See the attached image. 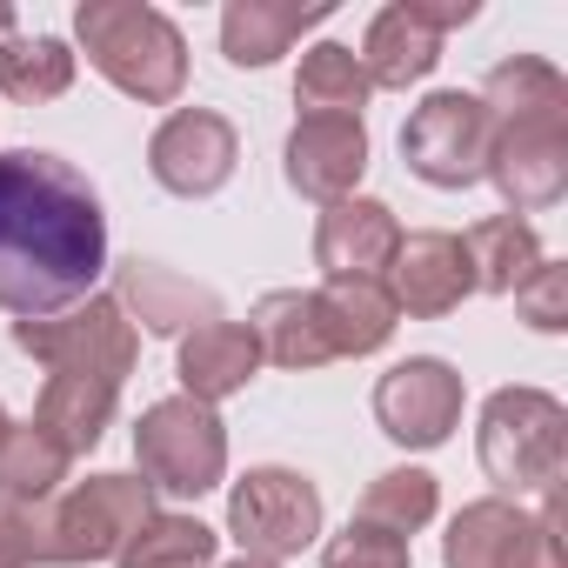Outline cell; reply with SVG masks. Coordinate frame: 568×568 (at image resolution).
<instances>
[{
    "label": "cell",
    "instance_id": "cell-1",
    "mask_svg": "<svg viewBox=\"0 0 568 568\" xmlns=\"http://www.w3.org/2000/svg\"><path fill=\"white\" fill-rule=\"evenodd\" d=\"M108 274V214L94 181L48 154H0V308L41 322L94 295Z\"/></svg>",
    "mask_w": 568,
    "mask_h": 568
},
{
    "label": "cell",
    "instance_id": "cell-2",
    "mask_svg": "<svg viewBox=\"0 0 568 568\" xmlns=\"http://www.w3.org/2000/svg\"><path fill=\"white\" fill-rule=\"evenodd\" d=\"M74 41L88 48V68L141 108H168L187 88V41L161 8H141V0H81Z\"/></svg>",
    "mask_w": 568,
    "mask_h": 568
},
{
    "label": "cell",
    "instance_id": "cell-3",
    "mask_svg": "<svg viewBox=\"0 0 568 568\" xmlns=\"http://www.w3.org/2000/svg\"><path fill=\"white\" fill-rule=\"evenodd\" d=\"M568 462V408L541 388H495L481 408V468L501 495L561 488Z\"/></svg>",
    "mask_w": 568,
    "mask_h": 568
},
{
    "label": "cell",
    "instance_id": "cell-4",
    "mask_svg": "<svg viewBox=\"0 0 568 568\" xmlns=\"http://www.w3.org/2000/svg\"><path fill=\"white\" fill-rule=\"evenodd\" d=\"M14 348L48 362L54 375H101V382H128L134 362H141V335L134 322L121 315L114 295H88L61 315H41V322H14Z\"/></svg>",
    "mask_w": 568,
    "mask_h": 568
},
{
    "label": "cell",
    "instance_id": "cell-5",
    "mask_svg": "<svg viewBox=\"0 0 568 568\" xmlns=\"http://www.w3.org/2000/svg\"><path fill=\"white\" fill-rule=\"evenodd\" d=\"M134 462H141V481L161 495H207L227 475V428L214 408L168 395L134 422Z\"/></svg>",
    "mask_w": 568,
    "mask_h": 568
},
{
    "label": "cell",
    "instance_id": "cell-6",
    "mask_svg": "<svg viewBox=\"0 0 568 568\" xmlns=\"http://www.w3.org/2000/svg\"><path fill=\"white\" fill-rule=\"evenodd\" d=\"M442 561L448 568H568L561 561V488H548L535 515H521L501 495L468 501L442 535Z\"/></svg>",
    "mask_w": 568,
    "mask_h": 568
},
{
    "label": "cell",
    "instance_id": "cell-7",
    "mask_svg": "<svg viewBox=\"0 0 568 568\" xmlns=\"http://www.w3.org/2000/svg\"><path fill=\"white\" fill-rule=\"evenodd\" d=\"M148 515H154V488L141 475H88L48 508V561L54 568L114 561Z\"/></svg>",
    "mask_w": 568,
    "mask_h": 568
},
{
    "label": "cell",
    "instance_id": "cell-8",
    "mask_svg": "<svg viewBox=\"0 0 568 568\" xmlns=\"http://www.w3.org/2000/svg\"><path fill=\"white\" fill-rule=\"evenodd\" d=\"M227 535L254 561L302 555L322 535V488L295 468H247L227 495Z\"/></svg>",
    "mask_w": 568,
    "mask_h": 568
},
{
    "label": "cell",
    "instance_id": "cell-9",
    "mask_svg": "<svg viewBox=\"0 0 568 568\" xmlns=\"http://www.w3.org/2000/svg\"><path fill=\"white\" fill-rule=\"evenodd\" d=\"M495 148V121L475 94L442 88L428 94L408 121H402V161L428 181V187H475Z\"/></svg>",
    "mask_w": 568,
    "mask_h": 568
},
{
    "label": "cell",
    "instance_id": "cell-10",
    "mask_svg": "<svg viewBox=\"0 0 568 568\" xmlns=\"http://www.w3.org/2000/svg\"><path fill=\"white\" fill-rule=\"evenodd\" d=\"M375 422L402 448H442L462 422V375L435 355H408L375 382Z\"/></svg>",
    "mask_w": 568,
    "mask_h": 568
},
{
    "label": "cell",
    "instance_id": "cell-11",
    "mask_svg": "<svg viewBox=\"0 0 568 568\" xmlns=\"http://www.w3.org/2000/svg\"><path fill=\"white\" fill-rule=\"evenodd\" d=\"M234 161H241V141H234V128H227L214 108H181V114H168V121L154 128V141H148V174H154L168 194H181V201L221 194L227 174H234Z\"/></svg>",
    "mask_w": 568,
    "mask_h": 568
},
{
    "label": "cell",
    "instance_id": "cell-12",
    "mask_svg": "<svg viewBox=\"0 0 568 568\" xmlns=\"http://www.w3.org/2000/svg\"><path fill=\"white\" fill-rule=\"evenodd\" d=\"M481 181L501 187L515 214L555 207L568 194V121H528V128H495Z\"/></svg>",
    "mask_w": 568,
    "mask_h": 568
},
{
    "label": "cell",
    "instance_id": "cell-13",
    "mask_svg": "<svg viewBox=\"0 0 568 568\" xmlns=\"http://www.w3.org/2000/svg\"><path fill=\"white\" fill-rule=\"evenodd\" d=\"M382 288L395 295V308L435 322V315H455L468 295H475V274H468V254H462V234H402L395 261H388V281Z\"/></svg>",
    "mask_w": 568,
    "mask_h": 568
},
{
    "label": "cell",
    "instance_id": "cell-14",
    "mask_svg": "<svg viewBox=\"0 0 568 568\" xmlns=\"http://www.w3.org/2000/svg\"><path fill=\"white\" fill-rule=\"evenodd\" d=\"M281 174L308 201H348L355 181L368 174V128L362 121H295L288 148H281Z\"/></svg>",
    "mask_w": 568,
    "mask_h": 568
},
{
    "label": "cell",
    "instance_id": "cell-15",
    "mask_svg": "<svg viewBox=\"0 0 568 568\" xmlns=\"http://www.w3.org/2000/svg\"><path fill=\"white\" fill-rule=\"evenodd\" d=\"M395 247H402V221H395L388 201L348 194L315 221V261H322L328 281H382Z\"/></svg>",
    "mask_w": 568,
    "mask_h": 568
},
{
    "label": "cell",
    "instance_id": "cell-16",
    "mask_svg": "<svg viewBox=\"0 0 568 568\" xmlns=\"http://www.w3.org/2000/svg\"><path fill=\"white\" fill-rule=\"evenodd\" d=\"M114 302H121V315L128 322H141L148 335H194V328H207V322H221V295L214 288H201V281H187V274H174V267H161V261H121L114 267Z\"/></svg>",
    "mask_w": 568,
    "mask_h": 568
},
{
    "label": "cell",
    "instance_id": "cell-17",
    "mask_svg": "<svg viewBox=\"0 0 568 568\" xmlns=\"http://www.w3.org/2000/svg\"><path fill=\"white\" fill-rule=\"evenodd\" d=\"M247 335L261 348V362L274 368H328L335 362V342H328V315H322V295L315 288H274L254 302L247 315Z\"/></svg>",
    "mask_w": 568,
    "mask_h": 568
},
{
    "label": "cell",
    "instance_id": "cell-18",
    "mask_svg": "<svg viewBox=\"0 0 568 568\" xmlns=\"http://www.w3.org/2000/svg\"><path fill=\"white\" fill-rule=\"evenodd\" d=\"M261 368V348L247 335V322H207L194 335H181V355H174V375H181V395L214 408L227 395H241Z\"/></svg>",
    "mask_w": 568,
    "mask_h": 568
},
{
    "label": "cell",
    "instance_id": "cell-19",
    "mask_svg": "<svg viewBox=\"0 0 568 568\" xmlns=\"http://www.w3.org/2000/svg\"><path fill=\"white\" fill-rule=\"evenodd\" d=\"M335 8L328 0H227V14H221V54L234 68H267L281 61L308 28H322Z\"/></svg>",
    "mask_w": 568,
    "mask_h": 568
},
{
    "label": "cell",
    "instance_id": "cell-20",
    "mask_svg": "<svg viewBox=\"0 0 568 568\" xmlns=\"http://www.w3.org/2000/svg\"><path fill=\"white\" fill-rule=\"evenodd\" d=\"M355 61H362V74H368V88H415V81L435 74L442 34L415 14V0H395V8H382V14L368 21V41H362Z\"/></svg>",
    "mask_w": 568,
    "mask_h": 568
},
{
    "label": "cell",
    "instance_id": "cell-21",
    "mask_svg": "<svg viewBox=\"0 0 568 568\" xmlns=\"http://www.w3.org/2000/svg\"><path fill=\"white\" fill-rule=\"evenodd\" d=\"M475 101L488 108L495 128L568 121V81H561V68H548V61H535V54H508V61H495Z\"/></svg>",
    "mask_w": 568,
    "mask_h": 568
},
{
    "label": "cell",
    "instance_id": "cell-22",
    "mask_svg": "<svg viewBox=\"0 0 568 568\" xmlns=\"http://www.w3.org/2000/svg\"><path fill=\"white\" fill-rule=\"evenodd\" d=\"M114 408H121L114 382H101V375H48V388L34 402V428L54 435L68 455H88L114 428Z\"/></svg>",
    "mask_w": 568,
    "mask_h": 568
},
{
    "label": "cell",
    "instance_id": "cell-23",
    "mask_svg": "<svg viewBox=\"0 0 568 568\" xmlns=\"http://www.w3.org/2000/svg\"><path fill=\"white\" fill-rule=\"evenodd\" d=\"M462 254H468V274H475V295H515L521 281L548 261L541 254V234L515 214H488L462 234Z\"/></svg>",
    "mask_w": 568,
    "mask_h": 568
},
{
    "label": "cell",
    "instance_id": "cell-24",
    "mask_svg": "<svg viewBox=\"0 0 568 568\" xmlns=\"http://www.w3.org/2000/svg\"><path fill=\"white\" fill-rule=\"evenodd\" d=\"M322 295V315H328V342H335V362H355V355H375L388 348L395 335V295L382 288V281H328Z\"/></svg>",
    "mask_w": 568,
    "mask_h": 568
},
{
    "label": "cell",
    "instance_id": "cell-25",
    "mask_svg": "<svg viewBox=\"0 0 568 568\" xmlns=\"http://www.w3.org/2000/svg\"><path fill=\"white\" fill-rule=\"evenodd\" d=\"M368 94H375V88H368L355 48L322 41V48L302 54V74H295V108H302V121H362Z\"/></svg>",
    "mask_w": 568,
    "mask_h": 568
},
{
    "label": "cell",
    "instance_id": "cell-26",
    "mask_svg": "<svg viewBox=\"0 0 568 568\" xmlns=\"http://www.w3.org/2000/svg\"><path fill=\"white\" fill-rule=\"evenodd\" d=\"M74 88V54L68 41L54 34H8L0 41V94L21 101V108H41V101H61Z\"/></svg>",
    "mask_w": 568,
    "mask_h": 568
},
{
    "label": "cell",
    "instance_id": "cell-27",
    "mask_svg": "<svg viewBox=\"0 0 568 568\" xmlns=\"http://www.w3.org/2000/svg\"><path fill=\"white\" fill-rule=\"evenodd\" d=\"M68 448L54 435H41L34 422L28 428H8V442H0V495L21 501V508H48L68 481Z\"/></svg>",
    "mask_w": 568,
    "mask_h": 568
},
{
    "label": "cell",
    "instance_id": "cell-28",
    "mask_svg": "<svg viewBox=\"0 0 568 568\" xmlns=\"http://www.w3.org/2000/svg\"><path fill=\"white\" fill-rule=\"evenodd\" d=\"M214 548H221V535L207 528V521H194V515H148L134 535H128V548L114 555V568H214Z\"/></svg>",
    "mask_w": 568,
    "mask_h": 568
},
{
    "label": "cell",
    "instance_id": "cell-29",
    "mask_svg": "<svg viewBox=\"0 0 568 568\" xmlns=\"http://www.w3.org/2000/svg\"><path fill=\"white\" fill-rule=\"evenodd\" d=\"M435 508H442V488H435L428 468H388V475H375V481L362 488L355 521H375V528H388V535H415V528L435 521Z\"/></svg>",
    "mask_w": 568,
    "mask_h": 568
},
{
    "label": "cell",
    "instance_id": "cell-30",
    "mask_svg": "<svg viewBox=\"0 0 568 568\" xmlns=\"http://www.w3.org/2000/svg\"><path fill=\"white\" fill-rule=\"evenodd\" d=\"M322 568H408V535H388L375 521H348L322 548Z\"/></svg>",
    "mask_w": 568,
    "mask_h": 568
},
{
    "label": "cell",
    "instance_id": "cell-31",
    "mask_svg": "<svg viewBox=\"0 0 568 568\" xmlns=\"http://www.w3.org/2000/svg\"><path fill=\"white\" fill-rule=\"evenodd\" d=\"M0 568H48V508L0 495Z\"/></svg>",
    "mask_w": 568,
    "mask_h": 568
},
{
    "label": "cell",
    "instance_id": "cell-32",
    "mask_svg": "<svg viewBox=\"0 0 568 568\" xmlns=\"http://www.w3.org/2000/svg\"><path fill=\"white\" fill-rule=\"evenodd\" d=\"M515 308H521V322H528V328L561 335V328H568V267L541 261V267L521 281V288H515Z\"/></svg>",
    "mask_w": 568,
    "mask_h": 568
},
{
    "label": "cell",
    "instance_id": "cell-33",
    "mask_svg": "<svg viewBox=\"0 0 568 568\" xmlns=\"http://www.w3.org/2000/svg\"><path fill=\"white\" fill-rule=\"evenodd\" d=\"M415 14H422L435 34H448V28H468V21H475V0H415Z\"/></svg>",
    "mask_w": 568,
    "mask_h": 568
},
{
    "label": "cell",
    "instance_id": "cell-34",
    "mask_svg": "<svg viewBox=\"0 0 568 568\" xmlns=\"http://www.w3.org/2000/svg\"><path fill=\"white\" fill-rule=\"evenodd\" d=\"M14 34V8H8V0H0V41H8Z\"/></svg>",
    "mask_w": 568,
    "mask_h": 568
},
{
    "label": "cell",
    "instance_id": "cell-35",
    "mask_svg": "<svg viewBox=\"0 0 568 568\" xmlns=\"http://www.w3.org/2000/svg\"><path fill=\"white\" fill-rule=\"evenodd\" d=\"M227 568H274V561H254V555H241V561H227Z\"/></svg>",
    "mask_w": 568,
    "mask_h": 568
},
{
    "label": "cell",
    "instance_id": "cell-36",
    "mask_svg": "<svg viewBox=\"0 0 568 568\" xmlns=\"http://www.w3.org/2000/svg\"><path fill=\"white\" fill-rule=\"evenodd\" d=\"M8 428H14V422H8V408H0V442H8Z\"/></svg>",
    "mask_w": 568,
    "mask_h": 568
}]
</instances>
